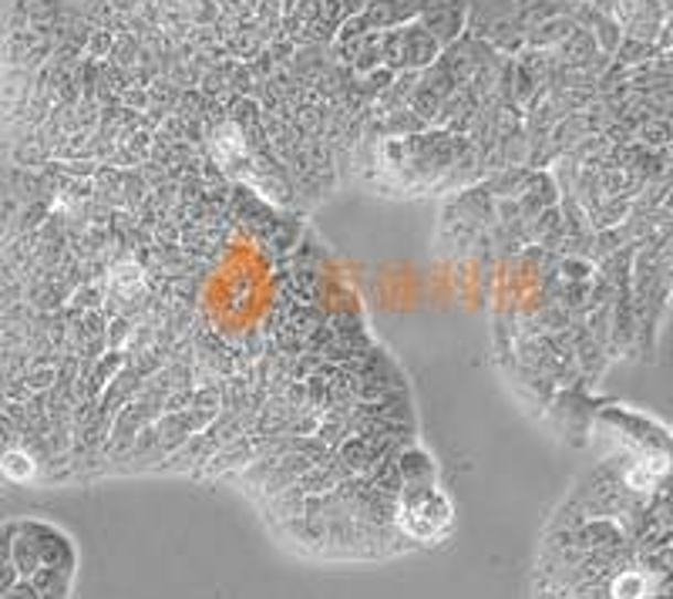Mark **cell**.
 Instances as JSON below:
<instances>
[{"label":"cell","mask_w":673,"mask_h":599,"mask_svg":"<svg viewBox=\"0 0 673 599\" xmlns=\"http://www.w3.org/2000/svg\"><path fill=\"white\" fill-rule=\"evenodd\" d=\"M11 536H14V522L0 525V566L11 559Z\"/></svg>","instance_id":"obj_2"},{"label":"cell","mask_w":673,"mask_h":599,"mask_svg":"<svg viewBox=\"0 0 673 599\" xmlns=\"http://www.w3.org/2000/svg\"><path fill=\"white\" fill-rule=\"evenodd\" d=\"M38 472H41V461H38L28 448L11 445V448L0 451V479H4V482H11V485H28V482L38 479Z\"/></svg>","instance_id":"obj_1"}]
</instances>
